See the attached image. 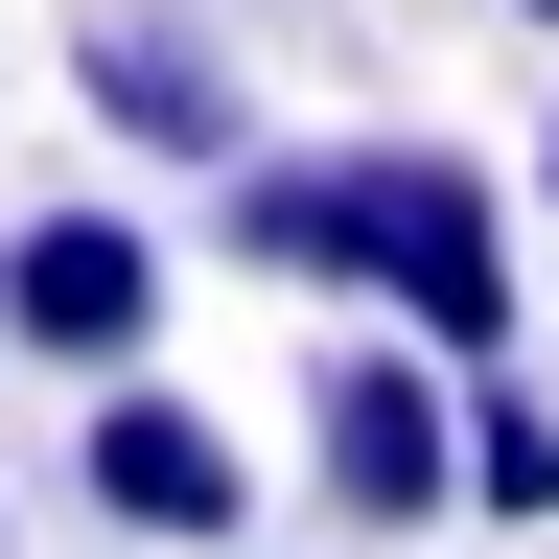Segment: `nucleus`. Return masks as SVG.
<instances>
[{"instance_id":"3","label":"nucleus","mask_w":559,"mask_h":559,"mask_svg":"<svg viewBox=\"0 0 559 559\" xmlns=\"http://www.w3.org/2000/svg\"><path fill=\"white\" fill-rule=\"evenodd\" d=\"M70 489H94V513L117 536H257V443H234V419H210V396H164V373H94V419H70Z\"/></svg>"},{"instance_id":"4","label":"nucleus","mask_w":559,"mask_h":559,"mask_svg":"<svg viewBox=\"0 0 559 559\" xmlns=\"http://www.w3.org/2000/svg\"><path fill=\"white\" fill-rule=\"evenodd\" d=\"M0 326L47 349V373H140V326H164V234L94 187H47L24 234H0Z\"/></svg>"},{"instance_id":"7","label":"nucleus","mask_w":559,"mask_h":559,"mask_svg":"<svg viewBox=\"0 0 559 559\" xmlns=\"http://www.w3.org/2000/svg\"><path fill=\"white\" fill-rule=\"evenodd\" d=\"M466 513H489V536H559V396L513 373V349L466 373Z\"/></svg>"},{"instance_id":"9","label":"nucleus","mask_w":559,"mask_h":559,"mask_svg":"<svg viewBox=\"0 0 559 559\" xmlns=\"http://www.w3.org/2000/svg\"><path fill=\"white\" fill-rule=\"evenodd\" d=\"M536 187H559V140H536Z\"/></svg>"},{"instance_id":"5","label":"nucleus","mask_w":559,"mask_h":559,"mask_svg":"<svg viewBox=\"0 0 559 559\" xmlns=\"http://www.w3.org/2000/svg\"><path fill=\"white\" fill-rule=\"evenodd\" d=\"M70 94H94L140 164H257V94H234V47H210V24H164V0L70 47Z\"/></svg>"},{"instance_id":"8","label":"nucleus","mask_w":559,"mask_h":559,"mask_svg":"<svg viewBox=\"0 0 559 559\" xmlns=\"http://www.w3.org/2000/svg\"><path fill=\"white\" fill-rule=\"evenodd\" d=\"M513 24H559V0H513Z\"/></svg>"},{"instance_id":"1","label":"nucleus","mask_w":559,"mask_h":559,"mask_svg":"<svg viewBox=\"0 0 559 559\" xmlns=\"http://www.w3.org/2000/svg\"><path fill=\"white\" fill-rule=\"evenodd\" d=\"M304 489L349 536H443L466 513V373L443 349H326L304 373Z\"/></svg>"},{"instance_id":"2","label":"nucleus","mask_w":559,"mask_h":559,"mask_svg":"<svg viewBox=\"0 0 559 559\" xmlns=\"http://www.w3.org/2000/svg\"><path fill=\"white\" fill-rule=\"evenodd\" d=\"M373 280H396V326L443 349V373H489V349H513V210H489V164L373 140Z\"/></svg>"},{"instance_id":"6","label":"nucleus","mask_w":559,"mask_h":559,"mask_svg":"<svg viewBox=\"0 0 559 559\" xmlns=\"http://www.w3.org/2000/svg\"><path fill=\"white\" fill-rule=\"evenodd\" d=\"M210 234H234L257 280H373V140H326V164H210Z\"/></svg>"},{"instance_id":"10","label":"nucleus","mask_w":559,"mask_h":559,"mask_svg":"<svg viewBox=\"0 0 559 559\" xmlns=\"http://www.w3.org/2000/svg\"><path fill=\"white\" fill-rule=\"evenodd\" d=\"M0 559H24V536H0Z\"/></svg>"}]
</instances>
